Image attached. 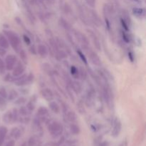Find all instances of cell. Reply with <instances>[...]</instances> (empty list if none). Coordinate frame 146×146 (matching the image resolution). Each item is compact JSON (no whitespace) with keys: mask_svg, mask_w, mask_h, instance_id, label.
<instances>
[{"mask_svg":"<svg viewBox=\"0 0 146 146\" xmlns=\"http://www.w3.org/2000/svg\"><path fill=\"white\" fill-rule=\"evenodd\" d=\"M25 71V66L21 61H17V64L12 69V75L14 77H18L22 75Z\"/></svg>","mask_w":146,"mask_h":146,"instance_id":"cell-7","label":"cell"},{"mask_svg":"<svg viewBox=\"0 0 146 146\" xmlns=\"http://www.w3.org/2000/svg\"><path fill=\"white\" fill-rule=\"evenodd\" d=\"M86 2L88 3V4L89 6H91V7H94L95 6L96 0H86Z\"/></svg>","mask_w":146,"mask_h":146,"instance_id":"cell-49","label":"cell"},{"mask_svg":"<svg viewBox=\"0 0 146 146\" xmlns=\"http://www.w3.org/2000/svg\"><path fill=\"white\" fill-rule=\"evenodd\" d=\"M77 51V54H78V57H79V58H81V61H82L83 62H84V64H88V62H87V59H86V58L85 55H84V54H83L82 51H81V50H80V49H77V51Z\"/></svg>","mask_w":146,"mask_h":146,"instance_id":"cell-36","label":"cell"},{"mask_svg":"<svg viewBox=\"0 0 146 146\" xmlns=\"http://www.w3.org/2000/svg\"><path fill=\"white\" fill-rule=\"evenodd\" d=\"M42 68L44 71V72L46 73L48 75H54V71L51 68V66L48 64H42Z\"/></svg>","mask_w":146,"mask_h":146,"instance_id":"cell-26","label":"cell"},{"mask_svg":"<svg viewBox=\"0 0 146 146\" xmlns=\"http://www.w3.org/2000/svg\"><path fill=\"white\" fill-rule=\"evenodd\" d=\"M6 100L7 99L0 96V107H1V108L6 107V106H7V101H6Z\"/></svg>","mask_w":146,"mask_h":146,"instance_id":"cell-45","label":"cell"},{"mask_svg":"<svg viewBox=\"0 0 146 146\" xmlns=\"http://www.w3.org/2000/svg\"><path fill=\"white\" fill-rule=\"evenodd\" d=\"M48 107H49L50 110L54 113L58 114L60 113V111H61L60 106L56 102H55V101H50L49 104H48Z\"/></svg>","mask_w":146,"mask_h":146,"instance_id":"cell-17","label":"cell"},{"mask_svg":"<svg viewBox=\"0 0 146 146\" xmlns=\"http://www.w3.org/2000/svg\"><path fill=\"white\" fill-rule=\"evenodd\" d=\"M8 130L5 126H1L0 127V146L2 145L3 142H4V139L6 138Z\"/></svg>","mask_w":146,"mask_h":146,"instance_id":"cell-21","label":"cell"},{"mask_svg":"<svg viewBox=\"0 0 146 146\" xmlns=\"http://www.w3.org/2000/svg\"><path fill=\"white\" fill-rule=\"evenodd\" d=\"M18 59H17V56L14 54H9L6 56L5 60H4V64H5L6 70L8 71H12L14 67L17 64Z\"/></svg>","mask_w":146,"mask_h":146,"instance_id":"cell-5","label":"cell"},{"mask_svg":"<svg viewBox=\"0 0 146 146\" xmlns=\"http://www.w3.org/2000/svg\"><path fill=\"white\" fill-rule=\"evenodd\" d=\"M66 91H67V93H68V95L69 96L70 98H71V99L72 100L73 102H74V101H75V98H74V95H73L72 94V90H71V88H70L68 86H66Z\"/></svg>","mask_w":146,"mask_h":146,"instance_id":"cell-42","label":"cell"},{"mask_svg":"<svg viewBox=\"0 0 146 146\" xmlns=\"http://www.w3.org/2000/svg\"><path fill=\"white\" fill-rule=\"evenodd\" d=\"M59 24L61 26V27H63L64 29H65L67 31H71V26H70V24H68V22H67L64 19H59Z\"/></svg>","mask_w":146,"mask_h":146,"instance_id":"cell-27","label":"cell"},{"mask_svg":"<svg viewBox=\"0 0 146 146\" xmlns=\"http://www.w3.org/2000/svg\"><path fill=\"white\" fill-rule=\"evenodd\" d=\"M18 112H19V114L20 115H21V116H27V115H29L30 113H31L28 111L27 107L24 106L20 107L19 109L18 110Z\"/></svg>","mask_w":146,"mask_h":146,"instance_id":"cell-30","label":"cell"},{"mask_svg":"<svg viewBox=\"0 0 146 146\" xmlns=\"http://www.w3.org/2000/svg\"><path fill=\"white\" fill-rule=\"evenodd\" d=\"M34 79V76L32 73H30L29 74H24L19 76L18 77H15L14 81L16 86H24L29 85L31 83H33Z\"/></svg>","mask_w":146,"mask_h":146,"instance_id":"cell-3","label":"cell"},{"mask_svg":"<svg viewBox=\"0 0 146 146\" xmlns=\"http://www.w3.org/2000/svg\"><path fill=\"white\" fill-rule=\"evenodd\" d=\"M69 128L70 131H71V133L74 134V135H78V134L80 133L81 130H80L79 126H78V125H76V123H71Z\"/></svg>","mask_w":146,"mask_h":146,"instance_id":"cell-24","label":"cell"},{"mask_svg":"<svg viewBox=\"0 0 146 146\" xmlns=\"http://www.w3.org/2000/svg\"><path fill=\"white\" fill-rule=\"evenodd\" d=\"M24 128L23 127H16L11 130V133H10V135L12 138H15V139H19L20 137L24 133Z\"/></svg>","mask_w":146,"mask_h":146,"instance_id":"cell-12","label":"cell"},{"mask_svg":"<svg viewBox=\"0 0 146 146\" xmlns=\"http://www.w3.org/2000/svg\"><path fill=\"white\" fill-rule=\"evenodd\" d=\"M29 51H30V53H31V54H33V55H36V54H37L36 48V46L34 45H32V46H30Z\"/></svg>","mask_w":146,"mask_h":146,"instance_id":"cell-44","label":"cell"},{"mask_svg":"<svg viewBox=\"0 0 146 146\" xmlns=\"http://www.w3.org/2000/svg\"><path fill=\"white\" fill-rule=\"evenodd\" d=\"M70 88L76 94H81V91H82V85L78 81H72Z\"/></svg>","mask_w":146,"mask_h":146,"instance_id":"cell-14","label":"cell"},{"mask_svg":"<svg viewBox=\"0 0 146 146\" xmlns=\"http://www.w3.org/2000/svg\"><path fill=\"white\" fill-rule=\"evenodd\" d=\"M36 101H37L36 96L34 95L31 97L29 101L27 102L26 107H27V108L28 109V111H29L30 113L34 111V109H35L36 104Z\"/></svg>","mask_w":146,"mask_h":146,"instance_id":"cell-13","label":"cell"},{"mask_svg":"<svg viewBox=\"0 0 146 146\" xmlns=\"http://www.w3.org/2000/svg\"><path fill=\"white\" fill-rule=\"evenodd\" d=\"M73 33H74V36L76 38V39L78 40L80 42V44L82 45L83 48L84 50H86L88 48V45H89V41L87 38V37L84 35V34L81 32V31H78V30H73Z\"/></svg>","mask_w":146,"mask_h":146,"instance_id":"cell-4","label":"cell"},{"mask_svg":"<svg viewBox=\"0 0 146 146\" xmlns=\"http://www.w3.org/2000/svg\"><path fill=\"white\" fill-rule=\"evenodd\" d=\"M87 54H88V56L89 58L90 61L94 65L97 66H101V60L98 56V54L95 52V51H92V50L88 48L87 50Z\"/></svg>","mask_w":146,"mask_h":146,"instance_id":"cell-6","label":"cell"},{"mask_svg":"<svg viewBox=\"0 0 146 146\" xmlns=\"http://www.w3.org/2000/svg\"><path fill=\"white\" fill-rule=\"evenodd\" d=\"M128 58H129L130 61H131V62H133L134 59H135V56H134L133 52V51H128Z\"/></svg>","mask_w":146,"mask_h":146,"instance_id":"cell-46","label":"cell"},{"mask_svg":"<svg viewBox=\"0 0 146 146\" xmlns=\"http://www.w3.org/2000/svg\"><path fill=\"white\" fill-rule=\"evenodd\" d=\"M0 46L5 49H7L9 47V43L8 39L1 33H0Z\"/></svg>","mask_w":146,"mask_h":146,"instance_id":"cell-19","label":"cell"},{"mask_svg":"<svg viewBox=\"0 0 146 146\" xmlns=\"http://www.w3.org/2000/svg\"><path fill=\"white\" fill-rule=\"evenodd\" d=\"M6 54H7V49L0 46V56H4L6 55Z\"/></svg>","mask_w":146,"mask_h":146,"instance_id":"cell-48","label":"cell"},{"mask_svg":"<svg viewBox=\"0 0 146 146\" xmlns=\"http://www.w3.org/2000/svg\"><path fill=\"white\" fill-rule=\"evenodd\" d=\"M64 137H61V138H60V139L58 140L56 143H54V146H59L64 143Z\"/></svg>","mask_w":146,"mask_h":146,"instance_id":"cell-47","label":"cell"},{"mask_svg":"<svg viewBox=\"0 0 146 146\" xmlns=\"http://www.w3.org/2000/svg\"><path fill=\"white\" fill-rule=\"evenodd\" d=\"M27 100L25 97L21 96V97H18V98L15 100V101H14V104H15L16 105L21 106V105H23V104H26V103H27Z\"/></svg>","mask_w":146,"mask_h":146,"instance_id":"cell-33","label":"cell"},{"mask_svg":"<svg viewBox=\"0 0 146 146\" xmlns=\"http://www.w3.org/2000/svg\"><path fill=\"white\" fill-rule=\"evenodd\" d=\"M98 146H109V143L107 141H104V142L101 143Z\"/></svg>","mask_w":146,"mask_h":146,"instance_id":"cell-51","label":"cell"},{"mask_svg":"<svg viewBox=\"0 0 146 146\" xmlns=\"http://www.w3.org/2000/svg\"><path fill=\"white\" fill-rule=\"evenodd\" d=\"M64 117L68 121L71 123H74L77 120V115L76 113L73 111H68L65 114Z\"/></svg>","mask_w":146,"mask_h":146,"instance_id":"cell-16","label":"cell"},{"mask_svg":"<svg viewBox=\"0 0 146 146\" xmlns=\"http://www.w3.org/2000/svg\"><path fill=\"white\" fill-rule=\"evenodd\" d=\"M121 34L124 42L126 43V44H129V43L131 42V37L129 36V35H128V34H127L126 31L123 30V31H121Z\"/></svg>","mask_w":146,"mask_h":146,"instance_id":"cell-31","label":"cell"},{"mask_svg":"<svg viewBox=\"0 0 146 146\" xmlns=\"http://www.w3.org/2000/svg\"><path fill=\"white\" fill-rule=\"evenodd\" d=\"M121 128H122V124H121V121L119 118H116L113 122V128L112 133H111L114 138H116L119 135L121 131Z\"/></svg>","mask_w":146,"mask_h":146,"instance_id":"cell-8","label":"cell"},{"mask_svg":"<svg viewBox=\"0 0 146 146\" xmlns=\"http://www.w3.org/2000/svg\"><path fill=\"white\" fill-rule=\"evenodd\" d=\"M6 71V66L4 61L2 59L0 58V74H5Z\"/></svg>","mask_w":146,"mask_h":146,"instance_id":"cell-40","label":"cell"},{"mask_svg":"<svg viewBox=\"0 0 146 146\" xmlns=\"http://www.w3.org/2000/svg\"><path fill=\"white\" fill-rule=\"evenodd\" d=\"M7 94H8V92L7 91L6 88L4 87H0V96L7 99Z\"/></svg>","mask_w":146,"mask_h":146,"instance_id":"cell-39","label":"cell"},{"mask_svg":"<svg viewBox=\"0 0 146 146\" xmlns=\"http://www.w3.org/2000/svg\"><path fill=\"white\" fill-rule=\"evenodd\" d=\"M55 39H56V44L57 45H58V48H65L66 44V43L64 42V41L62 39V38H58V37H56V38H55Z\"/></svg>","mask_w":146,"mask_h":146,"instance_id":"cell-34","label":"cell"},{"mask_svg":"<svg viewBox=\"0 0 146 146\" xmlns=\"http://www.w3.org/2000/svg\"><path fill=\"white\" fill-rule=\"evenodd\" d=\"M48 131H49L50 134L54 138L61 136L64 131V127L62 124L58 121H50L48 125Z\"/></svg>","mask_w":146,"mask_h":146,"instance_id":"cell-2","label":"cell"},{"mask_svg":"<svg viewBox=\"0 0 146 146\" xmlns=\"http://www.w3.org/2000/svg\"><path fill=\"white\" fill-rule=\"evenodd\" d=\"M37 54L41 57V58H46L48 54V48L44 44H38L36 48Z\"/></svg>","mask_w":146,"mask_h":146,"instance_id":"cell-11","label":"cell"},{"mask_svg":"<svg viewBox=\"0 0 146 146\" xmlns=\"http://www.w3.org/2000/svg\"><path fill=\"white\" fill-rule=\"evenodd\" d=\"M19 122L21 123H24V124H27L29 123L30 121V117L27 115V116H23V117H19L18 118V121Z\"/></svg>","mask_w":146,"mask_h":146,"instance_id":"cell-35","label":"cell"},{"mask_svg":"<svg viewBox=\"0 0 146 146\" xmlns=\"http://www.w3.org/2000/svg\"><path fill=\"white\" fill-rule=\"evenodd\" d=\"M48 110L47 109L46 107L41 106L38 108V111L36 113V116L37 117H44L48 115Z\"/></svg>","mask_w":146,"mask_h":146,"instance_id":"cell-22","label":"cell"},{"mask_svg":"<svg viewBox=\"0 0 146 146\" xmlns=\"http://www.w3.org/2000/svg\"><path fill=\"white\" fill-rule=\"evenodd\" d=\"M11 112H12V115H13V118H14V123L17 122V121H18V118H19V112H18V109H17V108H14V109L11 111Z\"/></svg>","mask_w":146,"mask_h":146,"instance_id":"cell-41","label":"cell"},{"mask_svg":"<svg viewBox=\"0 0 146 146\" xmlns=\"http://www.w3.org/2000/svg\"><path fill=\"white\" fill-rule=\"evenodd\" d=\"M87 31H88V34H89L90 37H91V39H92L93 43H94V45L95 46V47L96 48V49L98 50V51H101V42H100L99 38H98V36H96V34L94 31H91V30H90V29H87Z\"/></svg>","mask_w":146,"mask_h":146,"instance_id":"cell-10","label":"cell"},{"mask_svg":"<svg viewBox=\"0 0 146 146\" xmlns=\"http://www.w3.org/2000/svg\"><path fill=\"white\" fill-rule=\"evenodd\" d=\"M121 25H122L123 29L125 30V31H129V30H130L129 24H128V23H127L126 21H125L123 18L121 19Z\"/></svg>","mask_w":146,"mask_h":146,"instance_id":"cell-38","label":"cell"},{"mask_svg":"<svg viewBox=\"0 0 146 146\" xmlns=\"http://www.w3.org/2000/svg\"><path fill=\"white\" fill-rule=\"evenodd\" d=\"M3 32L8 39L9 43L13 49L18 53L20 50V45H21V40L19 36L16 34V32L10 30H4Z\"/></svg>","mask_w":146,"mask_h":146,"instance_id":"cell-1","label":"cell"},{"mask_svg":"<svg viewBox=\"0 0 146 146\" xmlns=\"http://www.w3.org/2000/svg\"><path fill=\"white\" fill-rule=\"evenodd\" d=\"M23 39H24V41L27 45L29 46L31 44V38H30V37L27 34H24L23 35Z\"/></svg>","mask_w":146,"mask_h":146,"instance_id":"cell-43","label":"cell"},{"mask_svg":"<svg viewBox=\"0 0 146 146\" xmlns=\"http://www.w3.org/2000/svg\"><path fill=\"white\" fill-rule=\"evenodd\" d=\"M15 78V77L12 75V74H7L4 76V81H7V82H13Z\"/></svg>","mask_w":146,"mask_h":146,"instance_id":"cell-37","label":"cell"},{"mask_svg":"<svg viewBox=\"0 0 146 146\" xmlns=\"http://www.w3.org/2000/svg\"><path fill=\"white\" fill-rule=\"evenodd\" d=\"M77 110H78V112L80 113L81 114L85 113L86 111L85 108H84V103H83L82 101H79L78 103H77Z\"/></svg>","mask_w":146,"mask_h":146,"instance_id":"cell-32","label":"cell"},{"mask_svg":"<svg viewBox=\"0 0 146 146\" xmlns=\"http://www.w3.org/2000/svg\"><path fill=\"white\" fill-rule=\"evenodd\" d=\"M38 142V137L37 136V135H34V136H31V138L29 139L27 144H28V146H35Z\"/></svg>","mask_w":146,"mask_h":146,"instance_id":"cell-29","label":"cell"},{"mask_svg":"<svg viewBox=\"0 0 146 146\" xmlns=\"http://www.w3.org/2000/svg\"><path fill=\"white\" fill-rule=\"evenodd\" d=\"M78 73H79V78L82 80H86L87 78V71L83 66H80L78 68Z\"/></svg>","mask_w":146,"mask_h":146,"instance_id":"cell-28","label":"cell"},{"mask_svg":"<svg viewBox=\"0 0 146 146\" xmlns=\"http://www.w3.org/2000/svg\"><path fill=\"white\" fill-rule=\"evenodd\" d=\"M27 143H24L22 144V145H21V146H27Z\"/></svg>","mask_w":146,"mask_h":146,"instance_id":"cell-52","label":"cell"},{"mask_svg":"<svg viewBox=\"0 0 146 146\" xmlns=\"http://www.w3.org/2000/svg\"><path fill=\"white\" fill-rule=\"evenodd\" d=\"M14 145H15V141L14 140H11L6 144L5 146H14Z\"/></svg>","mask_w":146,"mask_h":146,"instance_id":"cell-50","label":"cell"},{"mask_svg":"<svg viewBox=\"0 0 146 146\" xmlns=\"http://www.w3.org/2000/svg\"><path fill=\"white\" fill-rule=\"evenodd\" d=\"M70 72H71V76L74 77L75 79H78L79 78V73H78V68H77L75 66H70Z\"/></svg>","mask_w":146,"mask_h":146,"instance_id":"cell-23","label":"cell"},{"mask_svg":"<svg viewBox=\"0 0 146 146\" xmlns=\"http://www.w3.org/2000/svg\"><path fill=\"white\" fill-rule=\"evenodd\" d=\"M41 94L43 98L48 102L52 101L54 98V93L48 88H44L41 91Z\"/></svg>","mask_w":146,"mask_h":146,"instance_id":"cell-9","label":"cell"},{"mask_svg":"<svg viewBox=\"0 0 146 146\" xmlns=\"http://www.w3.org/2000/svg\"><path fill=\"white\" fill-rule=\"evenodd\" d=\"M133 14L135 17L142 18V17H145V10L143 8H137V7H135V8L133 9Z\"/></svg>","mask_w":146,"mask_h":146,"instance_id":"cell-18","label":"cell"},{"mask_svg":"<svg viewBox=\"0 0 146 146\" xmlns=\"http://www.w3.org/2000/svg\"><path fill=\"white\" fill-rule=\"evenodd\" d=\"M19 97V93L15 89H11L7 94V99L9 101H15Z\"/></svg>","mask_w":146,"mask_h":146,"instance_id":"cell-20","label":"cell"},{"mask_svg":"<svg viewBox=\"0 0 146 146\" xmlns=\"http://www.w3.org/2000/svg\"><path fill=\"white\" fill-rule=\"evenodd\" d=\"M19 56L21 58L22 63L24 64H27L28 63V57H27V54L26 53L25 50L22 49V48H20V50L19 51Z\"/></svg>","mask_w":146,"mask_h":146,"instance_id":"cell-25","label":"cell"},{"mask_svg":"<svg viewBox=\"0 0 146 146\" xmlns=\"http://www.w3.org/2000/svg\"><path fill=\"white\" fill-rule=\"evenodd\" d=\"M3 121L7 124H12L14 123L11 111H8L3 115Z\"/></svg>","mask_w":146,"mask_h":146,"instance_id":"cell-15","label":"cell"}]
</instances>
